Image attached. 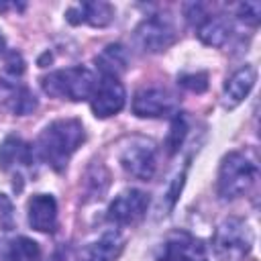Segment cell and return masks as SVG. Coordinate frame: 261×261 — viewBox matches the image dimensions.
I'll return each mask as SVG.
<instances>
[{"label":"cell","mask_w":261,"mask_h":261,"mask_svg":"<svg viewBox=\"0 0 261 261\" xmlns=\"http://www.w3.org/2000/svg\"><path fill=\"white\" fill-rule=\"evenodd\" d=\"M84 126L77 118H59L47 124L35 145L39 159H43L55 171L65 169L69 157L84 143Z\"/></svg>","instance_id":"obj_1"},{"label":"cell","mask_w":261,"mask_h":261,"mask_svg":"<svg viewBox=\"0 0 261 261\" xmlns=\"http://www.w3.org/2000/svg\"><path fill=\"white\" fill-rule=\"evenodd\" d=\"M259 169L255 159L243 151H232L224 155L218 171V194L222 200H234L245 196L257 181Z\"/></svg>","instance_id":"obj_2"},{"label":"cell","mask_w":261,"mask_h":261,"mask_svg":"<svg viewBox=\"0 0 261 261\" xmlns=\"http://www.w3.org/2000/svg\"><path fill=\"white\" fill-rule=\"evenodd\" d=\"M94 84L96 80L92 71L82 65L57 69L41 77V88L45 94L61 100H71V102L88 100L94 92Z\"/></svg>","instance_id":"obj_3"},{"label":"cell","mask_w":261,"mask_h":261,"mask_svg":"<svg viewBox=\"0 0 261 261\" xmlns=\"http://www.w3.org/2000/svg\"><path fill=\"white\" fill-rule=\"evenodd\" d=\"M253 247V232L243 218H226L218 224L212 251L218 261H245Z\"/></svg>","instance_id":"obj_4"},{"label":"cell","mask_w":261,"mask_h":261,"mask_svg":"<svg viewBox=\"0 0 261 261\" xmlns=\"http://www.w3.org/2000/svg\"><path fill=\"white\" fill-rule=\"evenodd\" d=\"M122 169L137 179H151L157 169V149L153 141L143 137H133L120 151Z\"/></svg>","instance_id":"obj_5"},{"label":"cell","mask_w":261,"mask_h":261,"mask_svg":"<svg viewBox=\"0 0 261 261\" xmlns=\"http://www.w3.org/2000/svg\"><path fill=\"white\" fill-rule=\"evenodd\" d=\"M124 88L118 80V75H110V73H102L100 82L94 84V92L90 96V104H92V112L98 118H108L116 112L122 110L124 106Z\"/></svg>","instance_id":"obj_6"},{"label":"cell","mask_w":261,"mask_h":261,"mask_svg":"<svg viewBox=\"0 0 261 261\" xmlns=\"http://www.w3.org/2000/svg\"><path fill=\"white\" fill-rule=\"evenodd\" d=\"M135 39L143 51L157 53V51L167 49L175 41V27L167 16L153 14L137 27Z\"/></svg>","instance_id":"obj_7"},{"label":"cell","mask_w":261,"mask_h":261,"mask_svg":"<svg viewBox=\"0 0 261 261\" xmlns=\"http://www.w3.org/2000/svg\"><path fill=\"white\" fill-rule=\"evenodd\" d=\"M18 73H2L0 75V106L12 114L24 116L37 108V98L33 92L20 82Z\"/></svg>","instance_id":"obj_8"},{"label":"cell","mask_w":261,"mask_h":261,"mask_svg":"<svg viewBox=\"0 0 261 261\" xmlns=\"http://www.w3.org/2000/svg\"><path fill=\"white\" fill-rule=\"evenodd\" d=\"M147 206H149V196L145 192L124 190L110 202L108 218L118 226L135 224L139 218H143V214L147 212Z\"/></svg>","instance_id":"obj_9"},{"label":"cell","mask_w":261,"mask_h":261,"mask_svg":"<svg viewBox=\"0 0 261 261\" xmlns=\"http://www.w3.org/2000/svg\"><path fill=\"white\" fill-rule=\"evenodd\" d=\"M175 108V98L161 88H145L135 94L133 112L141 118H159L171 114Z\"/></svg>","instance_id":"obj_10"},{"label":"cell","mask_w":261,"mask_h":261,"mask_svg":"<svg viewBox=\"0 0 261 261\" xmlns=\"http://www.w3.org/2000/svg\"><path fill=\"white\" fill-rule=\"evenodd\" d=\"M157 261H206L204 245L188 232H173L167 237Z\"/></svg>","instance_id":"obj_11"},{"label":"cell","mask_w":261,"mask_h":261,"mask_svg":"<svg viewBox=\"0 0 261 261\" xmlns=\"http://www.w3.org/2000/svg\"><path fill=\"white\" fill-rule=\"evenodd\" d=\"M29 224L39 232H53L57 224V202L49 194H37L27 206Z\"/></svg>","instance_id":"obj_12"},{"label":"cell","mask_w":261,"mask_h":261,"mask_svg":"<svg viewBox=\"0 0 261 261\" xmlns=\"http://www.w3.org/2000/svg\"><path fill=\"white\" fill-rule=\"evenodd\" d=\"M65 18L71 24L106 27L114 18V8L108 2H82V4L71 6L65 12Z\"/></svg>","instance_id":"obj_13"},{"label":"cell","mask_w":261,"mask_h":261,"mask_svg":"<svg viewBox=\"0 0 261 261\" xmlns=\"http://www.w3.org/2000/svg\"><path fill=\"white\" fill-rule=\"evenodd\" d=\"M255 80H257V71L253 65H245L237 69L224 84V106L234 108L237 104H241L247 98V94L253 90Z\"/></svg>","instance_id":"obj_14"},{"label":"cell","mask_w":261,"mask_h":261,"mask_svg":"<svg viewBox=\"0 0 261 261\" xmlns=\"http://www.w3.org/2000/svg\"><path fill=\"white\" fill-rule=\"evenodd\" d=\"M228 35H230V22L224 16L206 14L202 20H198V37L202 43H206L210 47L224 45Z\"/></svg>","instance_id":"obj_15"},{"label":"cell","mask_w":261,"mask_h":261,"mask_svg":"<svg viewBox=\"0 0 261 261\" xmlns=\"http://www.w3.org/2000/svg\"><path fill=\"white\" fill-rule=\"evenodd\" d=\"M120 247H122V237L116 230H108L96 243H92V247H88L82 261H112L120 251Z\"/></svg>","instance_id":"obj_16"},{"label":"cell","mask_w":261,"mask_h":261,"mask_svg":"<svg viewBox=\"0 0 261 261\" xmlns=\"http://www.w3.org/2000/svg\"><path fill=\"white\" fill-rule=\"evenodd\" d=\"M31 155H33V149L24 141H20L18 137H8L0 145V167L10 169L14 165H29Z\"/></svg>","instance_id":"obj_17"},{"label":"cell","mask_w":261,"mask_h":261,"mask_svg":"<svg viewBox=\"0 0 261 261\" xmlns=\"http://www.w3.org/2000/svg\"><path fill=\"white\" fill-rule=\"evenodd\" d=\"M0 261H41V249L35 241L16 237L4 245Z\"/></svg>","instance_id":"obj_18"},{"label":"cell","mask_w":261,"mask_h":261,"mask_svg":"<svg viewBox=\"0 0 261 261\" xmlns=\"http://www.w3.org/2000/svg\"><path fill=\"white\" fill-rule=\"evenodd\" d=\"M100 73H110V75H118L124 67H126V55L124 49L120 45H108L102 55L96 59Z\"/></svg>","instance_id":"obj_19"},{"label":"cell","mask_w":261,"mask_h":261,"mask_svg":"<svg viewBox=\"0 0 261 261\" xmlns=\"http://www.w3.org/2000/svg\"><path fill=\"white\" fill-rule=\"evenodd\" d=\"M186 135H188V120H186V116H184L181 112H177V114H175V118L171 120L169 135H167V141H165L167 153H171V155H173V153L181 147V143H184Z\"/></svg>","instance_id":"obj_20"},{"label":"cell","mask_w":261,"mask_h":261,"mask_svg":"<svg viewBox=\"0 0 261 261\" xmlns=\"http://www.w3.org/2000/svg\"><path fill=\"white\" fill-rule=\"evenodd\" d=\"M239 18L251 27H257L261 20V4L259 2H245L239 4Z\"/></svg>","instance_id":"obj_21"},{"label":"cell","mask_w":261,"mask_h":261,"mask_svg":"<svg viewBox=\"0 0 261 261\" xmlns=\"http://www.w3.org/2000/svg\"><path fill=\"white\" fill-rule=\"evenodd\" d=\"M179 86L188 88L190 92L200 94L208 88V75L206 73H186V75L179 77Z\"/></svg>","instance_id":"obj_22"},{"label":"cell","mask_w":261,"mask_h":261,"mask_svg":"<svg viewBox=\"0 0 261 261\" xmlns=\"http://www.w3.org/2000/svg\"><path fill=\"white\" fill-rule=\"evenodd\" d=\"M2 51H4V37L0 35V53H2Z\"/></svg>","instance_id":"obj_23"}]
</instances>
